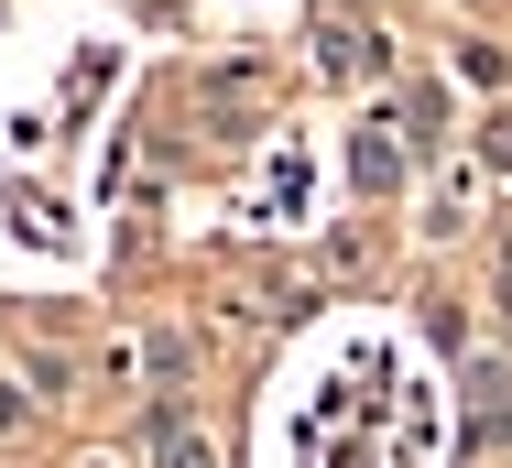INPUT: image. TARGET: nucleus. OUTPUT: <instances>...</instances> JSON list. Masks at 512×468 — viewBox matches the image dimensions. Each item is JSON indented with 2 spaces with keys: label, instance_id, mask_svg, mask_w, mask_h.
Masks as SVG:
<instances>
[{
  "label": "nucleus",
  "instance_id": "f257e3e1",
  "mask_svg": "<svg viewBox=\"0 0 512 468\" xmlns=\"http://www.w3.org/2000/svg\"><path fill=\"white\" fill-rule=\"evenodd\" d=\"M349 175L382 196V186H404V142H382V131H360V153H349Z\"/></svg>",
  "mask_w": 512,
  "mask_h": 468
},
{
  "label": "nucleus",
  "instance_id": "f03ea898",
  "mask_svg": "<svg viewBox=\"0 0 512 468\" xmlns=\"http://www.w3.org/2000/svg\"><path fill=\"white\" fill-rule=\"evenodd\" d=\"M458 77H469V88H502L512 66H502V44H458Z\"/></svg>",
  "mask_w": 512,
  "mask_h": 468
},
{
  "label": "nucleus",
  "instance_id": "7ed1b4c3",
  "mask_svg": "<svg viewBox=\"0 0 512 468\" xmlns=\"http://www.w3.org/2000/svg\"><path fill=\"white\" fill-rule=\"evenodd\" d=\"M480 153H491V164H502V175H512V98H502V109H491V120H480Z\"/></svg>",
  "mask_w": 512,
  "mask_h": 468
},
{
  "label": "nucleus",
  "instance_id": "20e7f679",
  "mask_svg": "<svg viewBox=\"0 0 512 468\" xmlns=\"http://www.w3.org/2000/svg\"><path fill=\"white\" fill-rule=\"evenodd\" d=\"M164 468H218V458H207L197 436H164Z\"/></svg>",
  "mask_w": 512,
  "mask_h": 468
},
{
  "label": "nucleus",
  "instance_id": "39448f33",
  "mask_svg": "<svg viewBox=\"0 0 512 468\" xmlns=\"http://www.w3.org/2000/svg\"><path fill=\"white\" fill-rule=\"evenodd\" d=\"M502 327H512V262H502Z\"/></svg>",
  "mask_w": 512,
  "mask_h": 468
}]
</instances>
